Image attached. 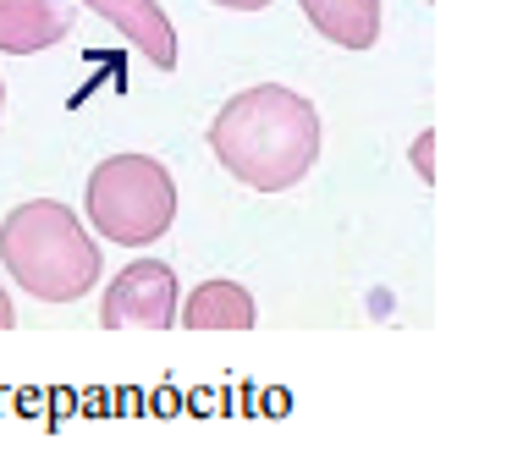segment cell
I'll use <instances>...</instances> for the list:
<instances>
[{"mask_svg":"<svg viewBox=\"0 0 512 451\" xmlns=\"http://www.w3.org/2000/svg\"><path fill=\"white\" fill-rule=\"evenodd\" d=\"M210 154L254 193H287L320 160V110L281 83L243 88L215 110Z\"/></svg>","mask_w":512,"mask_h":451,"instance_id":"obj_1","label":"cell"},{"mask_svg":"<svg viewBox=\"0 0 512 451\" xmlns=\"http://www.w3.org/2000/svg\"><path fill=\"white\" fill-rule=\"evenodd\" d=\"M0 264L39 303H83L105 270L94 231L56 198L17 204L0 220Z\"/></svg>","mask_w":512,"mask_h":451,"instance_id":"obj_2","label":"cell"},{"mask_svg":"<svg viewBox=\"0 0 512 451\" xmlns=\"http://www.w3.org/2000/svg\"><path fill=\"white\" fill-rule=\"evenodd\" d=\"M83 209L105 242L144 248V242L166 237L171 220H177V182L149 154H111V160L94 165Z\"/></svg>","mask_w":512,"mask_h":451,"instance_id":"obj_3","label":"cell"},{"mask_svg":"<svg viewBox=\"0 0 512 451\" xmlns=\"http://www.w3.org/2000/svg\"><path fill=\"white\" fill-rule=\"evenodd\" d=\"M177 270L166 259H138L105 286L100 325L105 330H171L177 325Z\"/></svg>","mask_w":512,"mask_h":451,"instance_id":"obj_4","label":"cell"},{"mask_svg":"<svg viewBox=\"0 0 512 451\" xmlns=\"http://www.w3.org/2000/svg\"><path fill=\"white\" fill-rule=\"evenodd\" d=\"M83 6H89L94 17L111 22V28L122 33L127 44H138L149 66H160V72H177L182 44H177L171 17L160 11V0H83Z\"/></svg>","mask_w":512,"mask_h":451,"instance_id":"obj_5","label":"cell"},{"mask_svg":"<svg viewBox=\"0 0 512 451\" xmlns=\"http://www.w3.org/2000/svg\"><path fill=\"white\" fill-rule=\"evenodd\" d=\"M72 11L56 0H0V55H39L61 44Z\"/></svg>","mask_w":512,"mask_h":451,"instance_id":"obj_6","label":"cell"},{"mask_svg":"<svg viewBox=\"0 0 512 451\" xmlns=\"http://www.w3.org/2000/svg\"><path fill=\"white\" fill-rule=\"evenodd\" d=\"M177 319L188 330H254L259 308H254V292L237 281H199L188 292V303L177 308Z\"/></svg>","mask_w":512,"mask_h":451,"instance_id":"obj_7","label":"cell"},{"mask_svg":"<svg viewBox=\"0 0 512 451\" xmlns=\"http://www.w3.org/2000/svg\"><path fill=\"white\" fill-rule=\"evenodd\" d=\"M314 33H325L342 50H369L380 39V0H298Z\"/></svg>","mask_w":512,"mask_h":451,"instance_id":"obj_8","label":"cell"},{"mask_svg":"<svg viewBox=\"0 0 512 451\" xmlns=\"http://www.w3.org/2000/svg\"><path fill=\"white\" fill-rule=\"evenodd\" d=\"M408 165L424 176V182H435V132H419V138H413V149H408Z\"/></svg>","mask_w":512,"mask_h":451,"instance_id":"obj_9","label":"cell"},{"mask_svg":"<svg viewBox=\"0 0 512 451\" xmlns=\"http://www.w3.org/2000/svg\"><path fill=\"white\" fill-rule=\"evenodd\" d=\"M210 6H221V11H265V6H276V0H210Z\"/></svg>","mask_w":512,"mask_h":451,"instance_id":"obj_10","label":"cell"},{"mask_svg":"<svg viewBox=\"0 0 512 451\" xmlns=\"http://www.w3.org/2000/svg\"><path fill=\"white\" fill-rule=\"evenodd\" d=\"M17 325V308H12V297H6V286H0V330H12Z\"/></svg>","mask_w":512,"mask_h":451,"instance_id":"obj_11","label":"cell"},{"mask_svg":"<svg viewBox=\"0 0 512 451\" xmlns=\"http://www.w3.org/2000/svg\"><path fill=\"white\" fill-rule=\"evenodd\" d=\"M0 110H6V83H0Z\"/></svg>","mask_w":512,"mask_h":451,"instance_id":"obj_12","label":"cell"}]
</instances>
